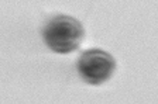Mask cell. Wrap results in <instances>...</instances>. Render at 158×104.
<instances>
[{"mask_svg": "<svg viewBox=\"0 0 158 104\" xmlns=\"http://www.w3.org/2000/svg\"><path fill=\"white\" fill-rule=\"evenodd\" d=\"M82 24L76 18L69 16H55L43 28V38L51 51L56 54H71L79 48L82 42Z\"/></svg>", "mask_w": 158, "mask_h": 104, "instance_id": "6da1fadb", "label": "cell"}, {"mask_svg": "<svg viewBox=\"0 0 158 104\" xmlns=\"http://www.w3.org/2000/svg\"><path fill=\"white\" fill-rule=\"evenodd\" d=\"M76 69L81 78L92 86L105 83L116 69V61L102 49H88L78 58Z\"/></svg>", "mask_w": 158, "mask_h": 104, "instance_id": "7a4b0ae2", "label": "cell"}]
</instances>
